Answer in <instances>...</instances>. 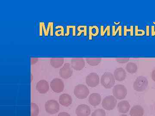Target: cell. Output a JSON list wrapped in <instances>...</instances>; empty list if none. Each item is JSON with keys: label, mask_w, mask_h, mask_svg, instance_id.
<instances>
[{"label": "cell", "mask_w": 155, "mask_h": 116, "mask_svg": "<svg viewBox=\"0 0 155 116\" xmlns=\"http://www.w3.org/2000/svg\"><path fill=\"white\" fill-rule=\"evenodd\" d=\"M85 82L88 86L91 87H95L99 85L100 83V77L97 73H90L86 77Z\"/></svg>", "instance_id": "obj_8"}, {"label": "cell", "mask_w": 155, "mask_h": 116, "mask_svg": "<svg viewBox=\"0 0 155 116\" xmlns=\"http://www.w3.org/2000/svg\"><path fill=\"white\" fill-rule=\"evenodd\" d=\"M117 99L113 95L106 96L103 100L102 105L104 109L108 111L113 110L117 105Z\"/></svg>", "instance_id": "obj_5"}, {"label": "cell", "mask_w": 155, "mask_h": 116, "mask_svg": "<svg viewBox=\"0 0 155 116\" xmlns=\"http://www.w3.org/2000/svg\"><path fill=\"white\" fill-rule=\"evenodd\" d=\"M148 85V81L144 76H139L136 79L133 84V88L138 92L144 91Z\"/></svg>", "instance_id": "obj_2"}, {"label": "cell", "mask_w": 155, "mask_h": 116, "mask_svg": "<svg viewBox=\"0 0 155 116\" xmlns=\"http://www.w3.org/2000/svg\"><path fill=\"white\" fill-rule=\"evenodd\" d=\"M152 79L155 82V69L153 70L151 75Z\"/></svg>", "instance_id": "obj_26"}, {"label": "cell", "mask_w": 155, "mask_h": 116, "mask_svg": "<svg viewBox=\"0 0 155 116\" xmlns=\"http://www.w3.org/2000/svg\"><path fill=\"white\" fill-rule=\"evenodd\" d=\"M46 111L50 114H57L60 110V105L55 100H49L45 104Z\"/></svg>", "instance_id": "obj_6"}, {"label": "cell", "mask_w": 155, "mask_h": 116, "mask_svg": "<svg viewBox=\"0 0 155 116\" xmlns=\"http://www.w3.org/2000/svg\"><path fill=\"white\" fill-rule=\"evenodd\" d=\"M38 61V59L35 58H31V63L34 64L36 63Z\"/></svg>", "instance_id": "obj_25"}, {"label": "cell", "mask_w": 155, "mask_h": 116, "mask_svg": "<svg viewBox=\"0 0 155 116\" xmlns=\"http://www.w3.org/2000/svg\"><path fill=\"white\" fill-rule=\"evenodd\" d=\"M50 86L54 92L61 93L64 90V84L63 80L59 78H56L53 79L51 83Z\"/></svg>", "instance_id": "obj_7"}, {"label": "cell", "mask_w": 155, "mask_h": 116, "mask_svg": "<svg viewBox=\"0 0 155 116\" xmlns=\"http://www.w3.org/2000/svg\"><path fill=\"white\" fill-rule=\"evenodd\" d=\"M127 74L124 69L122 68L116 69L114 72V76L115 80L121 82L125 80Z\"/></svg>", "instance_id": "obj_14"}, {"label": "cell", "mask_w": 155, "mask_h": 116, "mask_svg": "<svg viewBox=\"0 0 155 116\" xmlns=\"http://www.w3.org/2000/svg\"><path fill=\"white\" fill-rule=\"evenodd\" d=\"M137 66L136 64L134 63H127L126 65L125 69L127 72H128L130 74H134L136 72H137Z\"/></svg>", "instance_id": "obj_19"}, {"label": "cell", "mask_w": 155, "mask_h": 116, "mask_svg": "<svg viewBox=\"0 0 155 116\" xmlns=\"http://www.w3.org/2000/svg\"><path fill=\"white\" fill-rule=\"evenodd\" d=\"M64 62V59L62 58H52L50 59L51 66L55 69H58L62 66Z\"/></svg>", "instance_id": "obj_18"}, {"label": "cell", "mask_w": 155, "mask_h": 116, "mask_svg": "<svg viewBox=\"0 0 155 116\" xmlns=\"http://www.w3.org/2000/svg\"><path fill=\"white\" fill-rule=\"evenodd\" d=\"M144 114V109L140 105L134 106L130 110V116H143Z\"/></svg>", "instance_id": "obj_17"}, {"label": "cell", "mask_w": 155, "mask_h": 116, "mask_svg": "<svg viewBox=\"0 0 155 116\" xmlns=\"http://www.w3.org/2000/svg\"><path fill=\"white\" fill-rule=\"evenodd\" d=\"M113 94L116 99L122 100L126 97L127 95V89L124 85L117 84L114 86Z\"/></svg>", "instance_id": "obj_4"}, {"label": "cell", "mask_w": 155, "mask_h": 116, "mask_svg": "<svg viewBox=\"0 0 155 116\" xmlns=\"http://www.w3.org/2000/svg\"><path fill=\"white\" fill-rule=\"evenodd\" d=\"M87 63L90 66H95L101 63L102 59L101 58H86Z\"/></svg>", "instance_id": "obj_20"}, {"label": "cell", "mask_w": 155, "mask_h": 116, "mask_svg": "<svg viewBox=\"0 0 155 116\" xmlns=\"http://www.w3.org/2000/svg\"><path fill=\"white\" fill-rule=\"evenodd\" d=\"M73 74V70L70 64H64L63 67L60 70L59 74L62 78L68 79L72 76Z\"/></svg>", "instance_id": "obj_9"}, {"label": "cell", "mask_w": 155, "mask_h": 116, "mask_svg": "<svg viewBox=\"0 0 155 116\" xmlns=\"http://www.w3.org/2000/svg\"><path fill=\"white\" fill-rule=\"evenodd\" d=\"M115 80L113 74L110 72H105L101 77V83L105 88L109 89L115 85Z\"/></svg>", "instance_id": "obj_1"}, {"label": "cell", "mask_w": 155, "mask_h": 116, "mask_svg": "<svg viewBox=\"0 0 155 116\" xmlns=\"http://www.w3.org/2000/svg\"><path fill=\"white\" fill-rule=\"evenodd\" d=\"M36 89L41 94H45L49 90V85L46 80H40L37 83Z\"/></svg>", "instance_id": "obj_12"}, {"label": "cell", "mask_w": 155, "mask_h": 116, "mask_svg": "<svg viewBox=\"0 0 155 116\" xmlns=\"http://www.w3.org/2000/svg\"><path fill=\"white\" fill-rule=\"evenodd\" d=\"M105 111L103 109H97L91 114V116H106Z\"/></svg>", "instance_id": "obj_22"}, {"label": "cell", "mask_w": 155, "mask_h": 116, "mask_svg": "<svg viewBox=\"0 0 155 116\" xmlns=\"http://www.w3.org/2000/svg\"><path fill=\"white\" fill-rule=\"evenodd\" d=\"M130 105L126 100L122 101L118 103L117 105L118 111L120 113L125 114L128 112L130 108Z\"/></svg>", "instance_id": "obj_16"}, {"label": "cell", "mask_w": 155, "mask_h": 116, "mask_svg": "<svg viewBox=\"0 0 155 116\" xmlns=\"http://www.w3.org/2000/svg\"><path fill=\"white\" fill-rule=\"evenodd\" d=\"M130 60L129 58H117L116 59V62L119 63L125 64L128 62Z\"/></svg>", "instance_id": "obj_23"}, {"label": "cell", "mask_w": 155, "mask_h": 116, "mask_svg": "<svg viewBox=\"0 0 155 116\" xmlns=\"http://www.w3.org/2000/svg\"></svg>", "instance_id": "obj_28"}, {"label": "cell", "mask_w": 155, "mask_h": 116, "mask_svg": "<svg viewBox=\"0 0 155 116\" xmlns=\"http://www.w3.org/2000/svg\"><path fill=\"white\" fill-rule=\"evenodd\" d=\"M101 101V96L98 93H92L88 98L89 103L93 106L99 105Z\"/></svg>", "instance_id": "obj_13"}, {"label": "cell", "mask_w": 155, "mask_h": 116, "mask_svg": "<svg viewBox=\"0 0 155 116\" xmlns=\"http://www.w3.org/2000/svg\"><path fill=\"white\" fill-rule=\"evenodd\" d=\"M120 116H128L127 115L125 114H122L120 115Z\"/></svg>", "instance_id": "obj_27"}, {"label": "cell", "mask_w": 155, "mask_h": 116, "mask_svg": "<svg viewBox=\"0 0 155 116\" xmlns=\"http://www.w3.org/2000/svg\"><path fill=\"white\" fill-rule=\"evenodd\" d=\"M74 93L75 97L78 99H83L88 96L89 94V90L85 85L79 84L75 87Z\"/></svg>", "instance_id": "obj_3"}, {"label": "cell", "mask_w": 155, "mask_h": 116, "mask_svg": "<svg viewBox=\"0 0 155 116\" xmlns=\"http://www.w3.org/2000/svg\"><path fill=\"white\" fill-rule=\"evenodd\" d=\"M31 116H38L39 114V107L35 103H31Z\"/></svg>", "instance_id": "obj_21"}, {"label": "cell", "mask_w": 155, "mask_h": 116, "mask_svg": "<svg viewBox=\"0 0 155 116\" xmlns=\"http://www.w3.org/2000/svg\"><path fill=\"white\" fill-rule=\"evenodd\" d=\"M58 116H71L68 113L63 112L60 113L58 114Z\"/></svg>", "instance_id": "obj_24"}, {"label": "cell", "mask_w": 155, "mask_h": 116, "mask_svg": "<svg viewBox=\"0 0 155 116\" xmlns=\"http://www.w3.org/2000/svg\"><path fill=\"white\" fill-rule=\"evenodd\" d=\"M75 112L77 116H89L91 113V110L89 106L81 104L77 107Z\"/></svg>", "instance_id": "obj_11"}, {"label": "cell", "mask_w": 155, "mask_h": 116, "mask_svg": "<svg viewBox=\"0 0 155 116\" xmlns=\"http://www.w3.org/2000/svg\"><path fill=\"white\" fill-rule=\"evenodd\" d=\"M71 63L72 69L76 71H80L85 66V61L83 58H73L71 60Z\"/></svg>", "instance_id": "obj_10"}, {"label": "cell", "mask_w": 155, "mask_h": 116, "mask_svg": "<svg viewBox=\"0 0 155 116\" xmlns=\"http://www.w3.org/2000/svg\"><path fill=\"white\" fill-rule=\"evenodd\" d=\"M72 97L66 93L61 95L59 97V103L63 106H69L72 104Z\"/></svg>", "instance_id": "obj_15"}]
</instances>
